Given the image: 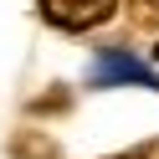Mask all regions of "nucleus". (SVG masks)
<instances>
[{
  "instance_id": "39448f33",
  "label": "nucleus",
  "mask_w": 159,
  "mask_h": 159,
  "mask_svg": "<svg viewBox=\"0 0 159 159\" xmlns=\"http://www.w3.org/2000/svg\"><path fill=\"white\" fill-rule=\"evenodd\" d=\"M154 52H159V46H154Z\"/></svg>"
},
{
  "instance_id": "f257e3e1",
  "label": "nucleus",
  "mask_w": 159,
  "mask_h": 159,
  "mask_svg": "<svg viewBox=\"0 0 159 159\" xmlns=\"http://www.w3.org/2000/svg\"><path fill=\"white\" fill-rule=\"evenodd\" d=\"M118 0H41V16L62 31H93L113 16Z\"/></svg>"
},
{
  "instance_id": "7ed1b4c3",
  "label": "nucleus",
  "mask_w": 159,
  "mask_h": 159,
  "mask_svg": "<svg viewBox=\"0 0 159 159\" xmlns=\"http://www.w3.org/2000/svg\"><path fill=\"white\" fill-rule=\"evenodd\" d=\"M128 21H134L139 31L159 26V0H128Z\"/></svg>"
},
{
  "instance_id": "20e7f679",
  "label": "nucleus",
  "mask_w": 159,
  "mask_h": 159,
  "mask_svg": "<svg viewBox=\"0 0 159 159\" xmlns=\"http://www.w3.org/2000/svg\"><path fill=\"white\" fill-rule=\"evenodd\" d=\"M113 159H159V139L154 144H139V149H123V154H113Z\"/></svg>"
},
{
  "instance_id": "f03ea898",
  "label": "nucleus",
  "mask_w": 159,
  "mask_h": 159,
  "mask_svg": "<svg viewBox=\"0 0 159 159\" xmlns=\"http://www.w3.org/2000/svg\"><path fill=\"white\" fill-rule=\"evenodd\" d=\"M93 82H98V87H108V82H134V87H159V77L149 72L144 62H134L128 52H108V57H98V67H93Z\"/></svg>"
}]
</instances>
